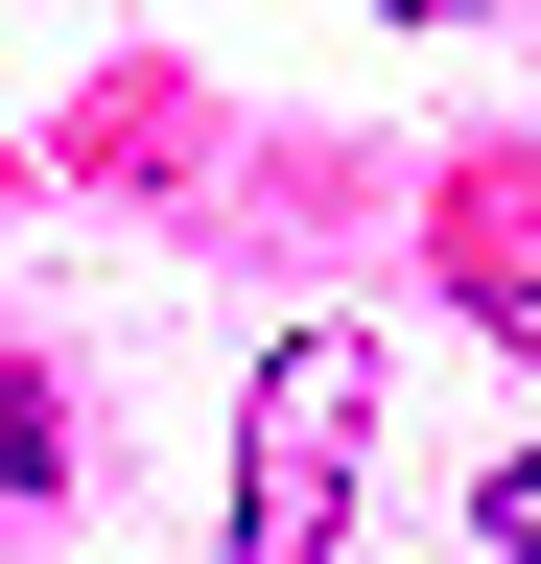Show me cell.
<instances>
[{
  "mask_svg": "<svg viewBox=\"0 0 541 564\" xmlns=\"http://www.w3.org/2000/svg\"><path fill=\"white\" fill-rule=\"evenodd\" d=\"M377 24H470V0H377Z\"/></svg>",
  "mask_w": 541,
  "mask_h": 564,
  "instance_id": "cell-4",
  "label": "cell"
},
{
  "mask_svg": "<svg viewBox=\"0 0 541 564\" xmlns=\"http://www.w3.org/2000/svg\"><path fill=\"white\" fill-rule=\"evenodd\" d=\"M354 423H377V352H354V329H283V352H259V423H236V564H329V541H354Z\"/></svg>",
  "mask_w": 541,
  "mask_h": 564,
  "instance_id": "cell-1",
  "label": "cell"
},
{
  "mask_svg": "<svg viewBox=\"0 0 541 564\" xmlns=\"http://www.w3.org/2000/svg\"><path fill=\"white\" fill-rule=\"evenodd\" d=\"M447 259H470V306L541 352V188H518V165H470V188H447Z\"/></svg>",
  "mask_w": 541,
  "mask_h": 564,
  "instance_id": "cell-2",
  "label": "cell"
},
{
  "mask_svg": "<svg viewBox=\"0 0 541 564\" xmlns=\"http://www.w3.org/2000/svg\"><path fill=\"white\" fill-rule=\"evenodd\" d=\"M470 541H495V564H541V470H470Z\"/></svg>",
  "mask_w": 541,
  "mask_h": 564,
  "instance_id": "cell-3",
  "label": "cell"
}]
</instances>
